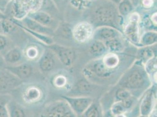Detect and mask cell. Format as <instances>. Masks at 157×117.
Segmentation results:
<instances>
[{
	"mask_svg": "<svg viewBox=\"0 0 157 117\" xmlns=\"http://www.w3.org/2000/svg\"><path fill=\"white\" fill-rule=\"evenodd\" d=\"M117 8L109 0H98L90 8V18L94 25L101 26L114 25L118 17Z\"/></svg>",
	"mask_w": 157,
	"mask_h": 117,
	"instance_id": "1",
	"label": "cell"
},
{
	"mask_svg": "<svg viewBox=\"0 0 157 117\" xmlns=\"http://www.w3.org/2000/svg\"><path fill=\"white\" fill-rule=\"evenodd\" d=\"M40 117H77V115L63 100L47 105L41 111Z\"/></svg>",
	"mask_w": 157,
	"mask_h": 117,
	"instance_id": "2",
	"label": "cell"
},
{
	"mask_svg": "<svg viewBox=\"0 0 157 117\" xmlns=\"http://www.w3.org/2000/svg\"><path fill=\"white\" fill-rule=\"evenodd\" d=\"M23 83V81L6 69H0V94H10Z\"/></svg>",
	"mask_w": 157,
	"mask_h": 117,
	"instance_id": "3",
	"label": "cell"
},
{
	"mask_svg": "<svg viewBox=\"0 0 157 117\" xmlns=\"http://www.w3.org/2000/svg\"><path fill=\"white\" fill-rule=\"evenodd\" d=\"M144 83V76L137 69L128 72L120 81L123 87L128 89H137L141 87Z\"/></svg>",
	"mask_w": 157,
	"mask_h": 117,
	"instance_id": "4",
	"label": "cell"
},
{
	"mask_svg": "<svg viewBox=\"0 0 157 117\" xmlns=\"http://www.w3.org/2000/svg\"><path fill=\"white\" fill-rule=\"evenodd\" d=\"M50 48L56 55L63 65L70 66L73 63L76 55L75 52L72 48L59 45H51Z\"/></svg>",
	"mask_w": 157,
	"mask_h": 117,
	"instance_id": "5",
	"label": "cell"
},
{
	"mask_svg": "<svg viewBox=\"0 0 157 117\" xmlns=\"http://www.w3.org/2000/svg\"><path fill=\"white\" fill-rule=\"evenodd\" d=\"M63 98L70 105L72 110L77 115H82L93 102L92 98L88 97H63Z\"/></svg>",
	"mask_w": 157,
	"mask_h": 117,
	"instance_id": "6",
	"label": "cell"
},
{
	"mask_svg": "<svg viewBox=\"0 0 157 117\" xmlns=\"http://www.w3.org/2000/svg\"><path fill=\"white\" fill-rule=\"evenodd\" d=\"M5 69L23 81L29 78L33 73V66L25 63H22L17 65L7 66Z\"/></svg>",
	"mask_w": 157,
	"mask_h": 117,
	"instance_id": "7",
	"label": "cell"
},
{
	"mask_svg": "<svg viewBox=\"0 0 157 117\" xmlns=\"http://www.w3.org/2000/svg\"><path fill=\"white\" fill-rule=\"evenodd\" d=\"M73 35L76 40L84 42L91 38L93 35L92 26L88 22H81L75 27Z\"/></svg>",
	"mask_w": 157,
	"mask_h": 117,
	"instance_id": "8",
	"label": "cell"
},
{
	"mask_svg": "<svg viewBox=\"0 0 157 117\" xmlns=\"http://www.w3.org/2000/svg\"><path fill=\"white\" fill-rule=\"evenodd\" d=\"M21 97L25 104H35L42 97V92L36 86H28L22 90Z\"/></svg>",
	"mask_w": 157,
	"mask_h": 117,
	"instance_id": "9",
	"label": "cell"
},
{
	"mask_svg": "<svg viewBox=\"0 0 157 117\" xmlns=\"http://www.w3.org/2000/svg\"><path fill=\"white\" fill-rule=\"evenodd\" d=\"M6 66L17 65L22 63L24 58L23 51L18 46H13L3 55Z\"/></svg>",
	"mask_w": 157,
	"mask_h": 117,
	"instance_id": "10",
	"label": "cell"
},
{
	"mask_svg": "<svg viewBox=\"0 0 157 117\" xmlns=\"http://www.w3.org/2000/svg\"><path fill=\"white\" fill-rule=\"evenodd\" d=\"M20 21L21 24L25 27H26V28L35 32L39 33L48 36L53 33L52 29H51L50 28L41 25L40 24L30 18L28 17H26Z\"/></svg>",
	"mask_w": 157,
	"mask_h": 117,
	"instance_id": "11",
	"label": "cell"
},
{
	"mask_svg": "<svg viewBox=\"0 0 157 117\" xmlns=\"http://www.w3.org/2000/svg\"><path fill=\"white\" fill-rule=\"evenodd\" d=\"M118 37H120L119 32L110 26H101L94 33V38L96 40L101 42H105Z\"/></svg>",
	"mask_w": 157,
	"mask_h": 117,
	"instance_id": "12",
	"label": "cell"
},
{
	"mask_svg": "<svg viewBox=\"0 0 157 117\" xmlns=\"http://www.w3.org/2000/svg\"><path fill=\"white\" fill-rule=\"evenodd\" d=\"M9 117H28V112L25 107L13 98L7 104Z\"/></svg>",
	"mask_w": 157,
	"mask_h": 117,
	"instance_id": "13",
	"label": "cell"
},
{
	"mask_svg": "<svg viewBox=\"0 0 157 117\" xmlns=\"http://www.w3.org/2000/svg\"><path fill=\"white\" fill-rule=\"evenodd\" d=\"M154 98L152 91L147 92L142 100L140 105L141 115L148 116L151 112L154 110Z\"/></svg>",
	"mask_w": 157,
	"mask_h": 117,
	"instance_id": "14",
	"label": "cell"
},
{
	"mask_svg": "<svg viewBox=\"0 0 157 117\" xmlns=\"http://www.w3.org/2000/svg\"><path fill=\"white\" fill-rule=\"evenodd\" d=\"M55 66L52 55L49 52H45L39 60V69L43 72H50Z\"/></svg>",
	"mask_w": 157,
	"mask_h": 117,
	"instance_id": "15",
	"label": "cell"
},
{
	"mask_svg": "<svg viewBox=\"0 0 157 117\" xmlns=\"http://www.w3.org/2000/svg\"><path fill=\"white\" fill-rule=\"evenodd\" d=\"M27 17L44 26H48L52 22V19L51 17L48 13L44 11H36L30 13Z\"/></svg>",
	"mask_w": 157,
	"mask_h": 117,
	"instance_id": "16",
	"label": "cell"
},
{
	"mask_svg": "<svg viewBox=\"0 0 157 117\" xmlns=\"http://www.w3.org/2000/svg\"><path fill=\"white\" fill-rule=\"evenodd\" d=\"M94 74L97 75L99 77L106 78L111 75L110 69L107 67L103 61L97 60L93 63L91 68Z\"/></svg>",
	"mask_w": 157,
	"mask_h": 117,
	"instance_id": "17",
	"label": "cell"
},
{
	"mask_svg": "<svg viewBox=\"0 0 157 117\" xmlns=\"http://www.w3.org/2000/svg\"><path fill=\"white\" fill-rule=\"evenodd\" d=\"M138 22L130 21V23L125 28V33L127 36L133 42L138 41Z\"/></svg>",
	"mask_w": 157,
	"mask_h": 117,
	"instance_id": "18",
	"label": "cell"
},
{
	"mask_svg": "<svg viewBox=\"0 0 157 117\" xmlns=\"http://www.w3.org/2000/svg\"><path fill=\"white\" fill-rule=\"evenodd\" d=\"M0 26L4 34L8 35L13 32L16 28H18L15 24L13 18L6 17L0 21Z\"/></svg>",
	"mask_w": 157,
	"mask_h": 117,
	"instance_id": "19",
	"label": "cell"
},
{
	"mask_svg": "<svg viewBox=\"0 0 157 117\" xmlns=\"http://www.w3.org/2000/svg\"><path fill=\"white\" fill-rule=\"evenodd\" d=\"M107 47L103 42L100 40H95L93 42L89 47V52L90 54L95 56L98 57L105 53Z\"/></svg>",
	"mask_w": 157,
	"mask_h": 117,
	"instance_id": "20",
	"label": "cell"
},
{
	"mask_svg": "<svg viewBox=\"0 0 157 117\" xmlns=\"http://www.w3.org/2000/svg\"><path fill=\"white\" fill-rule=\"evenodd\" d=\"M13 45V42L9 38L7 35L0 33V53L2 56L9 49L14 46Z\"/></svg>",
	"mask_w": 157,
	"mask_h": 117,
	"instance_id": "21",
	"label": "cell"
},
{
	"mask_svg": "<svg viewBox=\"0 0 157 117\" xmlns=\"http://www.w3.org/2000/svg\"><path fill=\"white\" fill-rule=\"evenodd\" d=\"M29 13L38 11L42 5V0H20Z\"/></svg>",
	"mask_w": 157,
	"mask_h": 117,
	"instance_id": "22",
	"label": "cell"
},
{
	"mask_svg": "<svg viewBox=\"0 0 157 117\" xmlns=\"http://www.w3.org/2000/svg\"><path fill=\"white\" fill-rule=\"evenodd\" d=\"M118 12L121 15H127L133 9V5L131 0H121L117 7Z\"/></svg>",
	"mask_w": 157,
	"mask_h": 117,
	"instance_id": "23",
	"label": "cell"
},
{
	"mask_svg": "<svg viewBox=\"0 0 157 117\" xmlns=\"http://www.w3.org/2000/svg\"><path fill=\"white\" fill-rule=\"evenodd\" d=\"M105 45L112 52H120L123 48V44L119 37L105 41Z\"/></svg>",
	"mask_w": 157,
	"mask_h": 117,
	"instance_id": "24",
	"label": "cell"
},
{
	"mask_svg": "<svg viewBox=\"0 0 157 117\" xmlns=\"http://www.w3.org/2000/svg\"><path fill=\"white\" fill-rule=\"evenodd\" d=\"M11 98L10 94H0V117H9L7 104Z\"/></svg>",
	"mask_w": 157,
	"mask_h": 117,
	"instance_id": "25",
	"label": "cell"
},
{
	"mask_svg": "<svg viewBox=\"0 0 157 117\" xmlns=\"http://www.w3.org/2000/svg\"><path fill=\"white\" fill-rule=\"evenodd\" d=\"M103 62L107 67L111 69L112 68H114L118 65L119 62V59L117 55L111 53V54L107 55L105 56L103 60Z\"/></svg>",
	"mask_w": 157,
	"mask_h": 117,
	"instance_id": "26",
	"label": "cell"
},
{
	"mask_svg": "<svg viewBox=\"0 0 157 117\" xmlns=\"http://www.w3.org/2000/svg\"><path fill=\"white\" fill-rule=\"evenodd\" d=\"M157 33L147 32L144 33L141 37V42L143 45H151L157 42Z\"/></svg>",
	"mask_w": 157,
	"mask_h": 117,
	"instance_id": "27",
	"label": "cell"
},
{
	"mask_svg": "<svg viewBox=\"0 0 157 117\" xmlns=\"http://www.w3.org/2000/svg\"><path fill=\"white\" fill-rule=\"evenodd\" d=\"M82 115L83 117H100L98 105L93 102Z\"/></svg>",
	"mask_w": 157,
	"mask_h": 117,
	"instance_id": "28",
	"label": "cell"
},
{
	"mask_svg": "<svg viewBox=\"0 0 157 117\" xmlns=\"http://www.w3.org/2000/svg\"><path fill=\"white\" fill-rule=\"evenodd\" d=\"M23 54L26 58L33 60L38 56V49L34 46H29L26 48L24 52H23Z\"/></svg>",
	"mask_w": 157,
	"mask_h": 117,
	"instance_id": "29",
	"label": "cell"
},
{
	"mask_svg": "<svg viewBox=\"0 0 157 117\" xmlns=\"http://www.w3.org/2000/svg\"><path fill=\"white\" fill-rule=\"evenodd\" d=\"M91 85L87 81L83 80L79 81L76 85V90L81 93H87L89 92L91 90Z\"/></svg>",
	"mask_w": 157,
	"mask_h": 117,
	"instance_id": "30",
	"label": "cell"
},
{
	"mask_svg": "<svg viewBox=\"0 0 157 117\" xmlns=\"http://www.w3.org/2000/svg\"><path fill=\"white\" fill-rule=\"evenodd\" d=\"M124 108L122 107V105L120 104V102L116 103L113 104L111 107V111L112 114L115 117L117 115L123 114L125 112Z\"/></svg>",
	"mask_w": 157,
	"mask_h": 117,
	"instance_id": "31",
	"label": "cell"
},
{
	"mask_svg": "<svg viewBox=\"0 0 157 117\" xmlns=\"http://www.w3.org/2000/svg\"><path fill=\"white\" fill-rule=\"evenodd\" d=\"M116 97L119 101H121L128 98L131 97V94L129 91L124 89H121L117 91L116 94Z\"/></svg>",
	"mask_w": 157,
	"mask_h": 117,
	"instance_id": "32",
	"label": "cell"
},
{
	"mask_svg": "<svg viewBox=\"0 0 157 117\" xmlns=\"http://www.w3.org/2000/svg\"><path fill=\"white\" fill-rule=\"evenodd\" d=\"M125 110H128L131 108L133 104V100L131 97L128 98L123 101H119Z\"/></svg>",
	"mask_w": 157,
	"mask_h": 117,
	"instance_id": "33",
	"label": "cell"
},
{
	"mask_svg": "<svg viewBox=\"0 0 157 117\" xmlns=\"http://www.w3.org/2000/svg\"><path fill=\"white\" fill-rule=\"evenodd\" d=\"M12 0H0V11L4 13L7 6Z\"/></svg>",
	"mask_w": 157,
	"mask_h": 117,
	"instance_id": "34",
	"label": "cell"
},
{
	"mask_svg": "<svg viewBox=\"0 0 157 117\" xmlns=\"http://www.w3.org/2000/svg\"><path fill=\"white\" fill-rule=\"evenodd\" d=\"M66 83V79L64 77H58V78L56 79V81H55V83L57 86H59V87H62L63 86V85L65 84Z\"/></svg>",
	"mask_w": 157,
	"mask_h": 117,
	"instance_id": "35",
	"label": "cell"
},
{
	"mask_svg": "<svg viewBox=\"0 0 157 117\" xmlns=\"http://www.w3.org/2000/svg\"><path fill=\"white\" fill-rule=\"evenodd\" d=\"M142 3L145 8H150L153 4V0H142Z\"/></svg>",
	"mask_w": 157,
	"mask_h": 117,
	"instance_id": "36",
	"label": "cell"
},
{
	"mask_svg": "<svg viewBox=\"0 0 157 117\" xmlns=\"http://www.w3.org/2000/svg\"><path fill=\"white\" fill-rule=\"evenodd\" d=\"M6 64L4 61L2 55L0 53V69H4L6 67Z\"/></svg>",
	"mask_w": 157,
	"mask_h": 117,
	"instance_id": "37",
	"label": "cell"
},
{
	"mask_svg": "<svg viewBox=\"0 0 157 117\" xmlns=\"http://www.w3.org/2000/svg\"><path fill=\"white\" fill-rule=\"evenodd\" d=\"M152 21L154 23H157V13H154V15L152 16Z\"/></svg>",
	"mask_w": 157,
	"mask_h": 117,
	"instance_id": "38",
	"label": "cell"
},
{
	"mask_svg": "<svg viewBox=\"0 0 157 117\" xmlns=\"http://www.w3.org/2000/svg\"><path fill=\"white\" fill-rule=\"evenodd\" d=\"M7 16L5 15V13H2L1 11H0V21L1 20H3L4 18H6Z\"/></svg>",
	"mask_w": 157,
	"mask_h": 117,
	"instance_id": "39",
	"label": "cell"
},
{
	"mask_svg": "<svg viewBox=\"0 0 157 117\" xmlns=\"http://www.w3.org/2000/svg\"><path fill=\"white\" fill-rule=\"evenodd\" d=\"M115 117H126V115H125L123 113V114H119V115H116V116H115Z\"/></svg>",
	"mask_w": 157,
	"mask_h": 117,
	"instance_id": "40",
	"label": "cell"
},
{
	"mask_svg": "<svg viewBox=\"0 0 157 117\" xmlns=\"http://www.w3.org/2000/svg\"><path fill=\"white\" fill-rule=\"evenodd\" d=\"M138 117H148V116H145V115H141Z\"/></svg>",
	"mask_w": 157,
	"mask_h": 117,
	"instance_id": "41",
	"label": "cell"
}]
</instances>
